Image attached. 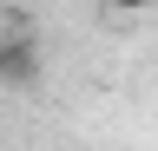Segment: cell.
I'll return each mask as SVG.
<instances>
[{
  "label": "cell",
  "instance_id": "6da1fadb",
  "mask_svg": "<svg viewBox=\"0 0 158 151\" xmlns=\"http://www.w3.org/2000/svg\"><path fill=\"white\" fill-rule=\"evenodd\" d=\"M40 79V46L33 40H7L0 46V85H33Z\"/></svg>",
  "mask_w": 158,
  "mask_h": 151
},
{
  "label": "cell",
  "instance_id": "7a4b0ae2",
  "mask_svg": "<svg viewBox=\"0 0 158 151\" xmlns=\"http://www.w3.org/2000/svg\"><path fill=\"white\" fill-rule=\"evenodd\" d=\"M106 7H112V13H152L158 0H106Z\"/></svg>",
  "mask_w": 158,
  "mask_h": 151
}]
</instances>
